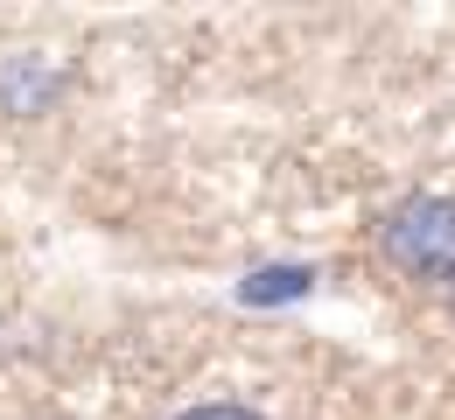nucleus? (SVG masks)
<instances>
[{
  "instance_id": "f257e3e1",
  "label": "nucleus",
  "mask_w": 455,
  "mask_h": 420,
  "mask_svg": "<svg viewBox=\"0 0 455 420\" xmlns=\"http://www.w3.org/2000/svg\"><path fill=\"white\" fill-rule=\"evenodd\" d=\"M379 252L420 288H455V196H406L379 225Z\"/></svg>"
},
{
  "instance_id": "f03ea898",
  "label": "nucleus",
  "mask_w": 455,
  "mask_h": 420,
  "mask_svg": "<svg viewBox=\"0 0 455 420\" xmlns=\"http://www.w3.org/2000/svg\"><path fill=\"white\" fill-rule=\"evenodd\" d=\"M57 91H63V77H50L36 57H14L7 70H0V106H7V113H21V120H36Z\"/></svg>"
},
{
  "instance_id": "7ed1b4c3",
  "label": "nucleus",
  "mask_w": 455,
  "mask_h": 420,
  "mask_svg": "<svg viewBox=\"0 0 455 420\" xmlns=\"http://www.w3.org/2000/svg\"><path fill=\"white\" fill-rule=\"evenodd\" d=\"M175 420H267V414H252V407H189V414H175Z\"/></svg>"
},
{
  "instance_id": "20e7f679",
  "label": "nucleus",
  "mask_w": 455,
  "mask_h": 420,
  "mask_svg": "<svg viewBox=\"0 0 455 420\" xmlns=\"http://www.w3.org/2000/svg\"><path fill=\"white\" fill-rule=\"evenodd\" d=\"M449 295H455V288H449Z\"/></svg>"
}]
</instances>
